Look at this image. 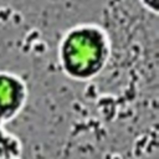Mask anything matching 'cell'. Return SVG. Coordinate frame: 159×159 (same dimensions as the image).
I'll return each mask as SVG.
<instances>
[{
  "mask_svg": "<svg viewBox=\"0 0 159 159\" xmlns=\"http://www.w3.org/2000/svg\"><path fill=\"white\" fill-rule=\"evenodd\" d=\"M112 46L107 31L93 22L67 29L57 46V61L70 80L86 82L98 77L107 67Z\"/></svg>",
  "mask_w": 159,
  "mask_h": 159,
  "instance_id": "cell-1",
  "label": "cell"
},
{
  "mask_svg": "<svg viewBox=\"0 0 159 159\" xmlns=\"http://www.w3.org/2000/svg\"><path fill=\"white\" fill-rule=\"evenodd\" d=\"M29 87L21 76L10 71H0V127L14 120L25 108Z\"/></svg>",
  "mask_w": 159,
  "mask_h": 159,
  "instance_id": "cell-2",
  "label": "cell"
},
{
  "mask_svg": "<svg viewBox=\"0 0 159 159\" xmlns=\"http://www.w3.org/2000/svg\"><path fill=\"white\" fill-rule=\"evenodd\" d=\"M21 139L5 127H0V159H22Z\"/></svg>",
  "mask_w": 159,
  "mask_h": 159,
  "instance_id": "cell-3",
  "label": "cell"
},
{
  "mask_svg": "<svg viewBox=\"0 0 159 159\" xmlns=\"http://www.w3.org/2000/svg\"><path fill=\"white\" fill-rule=\"evenodd\" d=\"M139 1L147 11L152 12L153 15L158 14V11H159V0H139Z\"/></svg>",
  "mask_w": 159,
  "mask_h": 159,
  "instance_id": "cell-4",
  "label": "cell"
}]
</instances>
